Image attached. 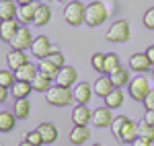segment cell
<instances>
[{
    "instance_id": "7402d4cb",
    "label": "cell",
    "mask_w": 154,
    "mask_h": 146,
    "mask_svg": "<svg viewBox=\"0 0 154 146\" xmlns=\"http://www.w3.org/2000/svg\"><path fill=\"white\" fill-rule=\"evenodd\" d=\"M33 91V85L31 82H25V80H17L14 85L11 86V93L14 99H27Z\"/></svg>"
},
{
    "instance_id": "8fae6325",
    "label": "cell",
    "mask_w": 154,
    "mask_h": 146,
    "mask_svg": "<svg viewBox=\"0 0 154 146\" xmlns=\"http://www.w3.org/2000/svg\"><path fill=\"white\" fill-rule=\"evenodd\" d=\"M130 68L138 74H144V72H148V70H152L154 64L148 60V56H146V51H144V54H134L130 58Z\"/></svg>"
},
{
    "instance_id": "d590c367",
    "label": "cell",
    "mask_w": 154,
    "mask_h": 146,
    "mask_svg": "<svg viewBox=\"0 0 154 146\" xmlns=\"http://www.w3.org/2000/svg\"><path fill=\"white\" fill-rule=\"evenodd\" d=\"M142 21H144V27H146V29L154 31V6L146 11V14H144V19H142Z\"/></svg>"
},
{
    "instance_id": "603a6c76",
    "label": "cell",
    "mask_w": 154,
    "mask_h": 146,
    "mask_svg": "<svg viewBox=\"0 0 154 146\" xmlns=\"http://www.w3.org/2000/svg\"><path fill=\"white\" fill-rule=\"evenodd\" d=\"M35 8H37V2H33V4H25V6H19V21L27 27L29 23H33L35 21Z\"/></svg>"
},
{
    "instance_id": "74e56055",
    "label": "cell",
    "mask_w": 154,
    "mask_h": 146,
    "mask_svg": "<svg viewBox=\"0 0 154 146\" xmlns=\"http://www.w3.org/2000/svg\"><path fill=\"white\" fill-rule=\"evenodd\" d=\"M144 107H146V111H154V89L150 91V95L144 99Z\"/></svg>"
},
{
    "instance_id": "60d3db41",
    "label": "cell",
    "mask_w": 154,
    "mask_h": 146,
    "mask_svg": "<svg viewBox=\"0 0 154 146\" xmlns=\"http://www.w3.org/2000/svg\"><path fill=\"white\" fill-rule=\"evenodd\" d=\"M6 99H8V89H6V86H0V101L4 103Z\"/></svg>"
},
{
    "instance_id": "d4e9b609",
    "label": "cell",
    "mask_w": 154,
    "mask_h": 146,
    "mask_svg": "<svg viewBox=\"0 0 154 146\" xmlns=\"http://www.w3.org/2000/svg\"><path fill=\"white\" fill-rule=\"evenodd\" d=\"M123 105V89H113V93H109V97H105V107L109 109H119Z\"/></svg>"
},
{
    "instance_id": "5b68a950",
    "label": "cell",
    "mask_w": 154,
    "mask_h": 146,
    "mask_svg": "<svg viewBox=\"0 0 154 146\" xmlns=\"http://www.w3.org/2000/svg\"><path fill=\"white\" fill-rule=\"evenodd\" d=\"M131 35V29H130V23L128 21H115V23L109 27V31H107V41H111V43H125Z\"/></svg>"
},
{
    "instance_id": "d6a6232c",
    "label": "cell",
    "mask_w": 154,
    "mask_h": 146,
    "mask_svg": "<svg viewBox=\"0 0 154 146\" xmlns=\"http://www.w3.org/2000/svg\"><path fill=\"white\" fill-rule=\"evenodd\" d=\"M138 134H140V138H146V140L154 142V126H150V123L142 122V123H140V130H138Z\"/></svg>"
},
{
    "instance_id": "ac0fdd59",
    "label": "cell",
    "mask_w": 154,
    "mask_h": 146,
    "mask_svg": "<svg viewBox=\"0 0 154 146\" xmlns=\"http://www.w3.org/2000/svg\"><path fill=\"white\" fill-rule=\"evenodd\" d=\"M91 140V130H88V126H74L70 132V142L74 146H80L84 142H88Z\"/></svg>"
},
{
    "instance_id": "4dcf8cb0",
    "label": "cell",
    "mask_w": 154,
    "mask_h": 146,
    "mask_svg": "<svg viewBox=\"0 0 154 146\" xmlns=\"http://www.w3.org/2000/svg\"><path fill=\"white\" fill-rule=\"evenodd\" d=\"M14 82H17V74L12 72L11 68H2V70H0V86H6V89H8V86H12Z\"/></svg>"
},
{
    "instance_id": "4316f807",
    "label": "cell",
    "mask_w": 154,
    "mask_h": 146,
    "mask_svg": "<svg viewBox=\"0 0 154 146\" xmlns=\"http://www.w3.org/2000/svg\"><path fill=\"white\" fill-rule=\"evenodd\" d=\"M111 80H113L115 89H123L125 85H130V80H131V78H130V70L121 66L117 72H113V74H111Z\"/></svg>"
},
{
    "instance_id": "f1b7e54d",
    "label": "cell",
    "mask_w": 154,
    "mask_h": 146,
    "mask_svg": "<svg viewBox=\"0 0 154 146\" xmlns=\"http://www.w3.org/2000/svg\"><path fill=\"white\" fill-rule=\"evenodd\" d=\"M37 68H39L41 74H45V76H49V78H54V80H56V76H58V72H60V68L54 64V62H49L48 58H45V60H39Z\"/></svg>"
},
{
    "instance_id": "2e32d148",
    "label": "cell",
    "mask_w": 154,
    "mask_h": 146,
    "mask_svg": "<svg viewBox=\"0 0 154 146\" xmlns=\"http://www.w3.org/2000/svg\"><path fill=\"white\" fill-rule=\"evenodd\" d=\"M21 21L19 19H11V21H2V25H0V37H2V41H8L11 43L12 37L17 35V31L21 29Z\"/></svg>"
},
{
    "instance_id": "9c48e42d",
    "label": "cell",
    "mask_w": 154,
    "mask_h": 146,
    "mask_svg": "<svg viewBox=\"0 0 154 146\" xmlns=\"http://www.w3.org/2000/svg\"><path fill=\"white\" fill-rule=\"evenodd\" d=\"M113 113H111V109L109 107H97L95 111H93V126L95 128H109L111 123H113Z\"/></svg>"
},
{
    "instance_id": "7dc6e473",
    "label": "cell",
    "mask_w": 154,
    "mask_h": 146,
    "mask_svg": "<svg viewBox=\"0 0 154 146\" xmlns=\"http://www.w3.org/2000/svg\"><path fill=\"white\" fill-rule=\"evenodd\" d=\"M152 74H154V68H152Z\"/></svg>"
},
{
    "instance_id": "4fadbf2b",
    "label": "cell",
    "mask_w": 154,
    "mask_h": 146,
    "mask_svg": "<svg viewBox=\"0 0 154 146\" xmlns=\"http://www.w3.org/2000/svg\"><path fill=\"white\" fill-rule=\"evenodd\" d=\"M93 95H95V89L88 82H78V85L74 86V99H76L78 105H88Z\"/></svg>"
},
{
    "instance_id": "7bdbcfd3",
    "label": "cell",
    "mask_w": 154,
    "mask_h": 146,
    "mask_svg": "<svg viewBox=\"0 0 154 146\" xmlns=\"http://www.w3.org/2000/svg\"><path fill=\"white\" fill-rule=\"evenodd\" d=\"M33 2H35V0H17V4H19V6H25V4H33Z\"/></svg>"
},
{
    "instance_id": "836d02e7",
    "label": "cell",
    "mask_w": 154,
    "mask_h": 146,
    "mask_svg": "<svg viewBox=\"0 0 154 146\" xmlns=\"http://www.w3.org/2000/svg\"><path fill=\"white\" fill-rule=\"evenodd\" d=\"M130 117H125V115H119V117H115L113 120V123H111V132H113V136L117 138L119 136V132H121V128L125 126V122H128Z\"/></svg>"
},
{
    "instance_id": "f6af8a7d",
    "label": "cell",
    "mask_w": 154,
    "mask_h": 146,
    "mask_svg": "<svg viewBox=\"0 0 154 146\" xmlns=\"http://www.w3.org/2000/svg\"><path fill=\"white\" fill-rule=\"evenodd\" d=\"M54 2H70V0H54Z\"/></svg>"
},
{
    "instance_id": "f35d334b",
    "label": "cell",
    "mask_w": 154,
    "mask_h": 146,
    "mask_svg": "<svg viewBox=\"0 0 154 146\" xmlns=\"http://www.w3.org/2000/svg\"><path fill=\"white\" fill-rule=\"evenodd\" d=\"M131 146H152V142H150V140H146V138H140V136H138V138L134 140V144H131Z\"/></svg>"
},
{
    "instance_id": "5bb4252c",
    "label": "cell",
    "mask_w": 154,
    "mask_h": 146,
    "mask_svg": "<svg viewBox=\"0 0 154 146\" xmlns=\"http://www.w3.org/2000/svg\"><path fill=\"white\" fill-rule=\"evenodd\" d=\"M72 122L74 126H88L93 123V111L88 105H76L72 111Z\"/></svg>"
},
{
    "instance_id": "1f68e13d",
    "label": "cell",
    "mask_w": 154,
    "mask_h": 146,
    "mask_svg": "<svg viewBox=\"0 0 154 146\" xmlns=\"http://www.w3.org/2000/svg\"><path fill=\"white\" fill-rule=\"evenodd\" d=\"M105 58H107V54H95V56L91 58L93 68H95L97 72H101V74H105Z\"/></svg>"
},
{
    "instance_id": "f546056e",
    "label": "cell",
    "mask_w": 154,
    "mask_h": 146,
    "mask_svg": "<svg viewBox=\"0 0 154 146\" xmlns=\"http://www.w3.org/2000/svg\"><path fill=\"white\" fill-rule=\"evenodd\" d=\"M119 68H121V60H119V56L117 54H107V58H105V74H111L113 72H117Z\"/></svg>"
},
{
    "instance_id": "6da1fadb",
    "label": "cell",
    "mask_w": 154,
    "mask_h": 146,
    "mask_svg": "<svg viewBox=\"0 0 154 146\" xmlns=\"http://www.w3.org/2000/svg\"><path fill=\"white\" fill-rule=\"evenodd\" d=\"M45 101L54 107H68L74 99V89H66V86H60V85H54L45 93Z\"/></svg>"
},
{
    "instance_id": "e575fe53",
    "label": "cell",
    "mask_w": 154,
    "mask_h": 146,
    "mask_svg": "<svg viewBox=\"0 0 154 146\" xmlns=\"http://www.w3.org/2000/svg\"><path fill=\"white\" fill-rule=\"evenodd\" d=\"M25 140H27V142H31V144H35V146H41L43 144V138H41V134H39V130H31V132H29V134L25 136Z\"/></svg>"
},
{
    "instance_id": "8d00e7d4",
    "label": "cell",
    "mask_w": 154,
    "mask_h": 146,
    "mask_svg": "<svg viewBox=\"0 0 154 146\" xmlns=\"http://www.w3.org/2000/svg\"><path fill=\"white\" fill-rule=\"evenodd\" d=\"M48 60L54 62L58 68H64V66H66V60H64V54H62V51H54V54H49Z\"/></svg>"
},
{
    "instance_id": "ab89813d",
    "label": "cell",
    "mask_w": 154,
    "mask_h": 146,
    "mask_svg": "<svg viewBox=\"0 0 154 146\" xmlns=\"http://www.w3.org/2000/svg\"><path fill=\"white\" fill-rule=\"evenodd\" d=\"M142 122H146V123H150V126H154V111H146L144 113V120Z\"/></svg>"
},
{
    "instance_id": "484cf974",
    "label": "cell",
    "mask_w": 154,
    "mask_h": 146,
    "mask_svg": "<svg viewBox=\"0 0 154 146\" xmlns=\"http://www.w3.org/2000/svg\"><path fill=\"white\" fill-rule=\"evenodd\" d=\"M14 123H17V115L14 113H8L6 109L0 111V132H12Z\"/></svg>"
},
{
    "instance_id": "83f0119b",
    "label": "cell",
    "mask_w": 154,
    "mask_h": 146,
    "mask_svg": "<svg viewBox=\"0 0 154 146\" xmlns=\"http://www.w3.org/2000/svg\"><path fill=\"white\" fill-rule=\"evenodd\" d=\"M51 80H54V78H49V76H45V74H37L35 76V80H33V82H31V85H33V91H37V93H48L49 89H51Z\"/></svg>"
},
{
    "instance_id": "7a4b0ae2",
    "label": "cell",
    "mask_w": 154,
    "mask_h": 146,
    "mask_svg": "<svg viewBox=\"0 0 154 146\" xmlns=\"http://www.w3.org/2000/svg\"><path fill=\"white\" fill-rule=\"evenodd\" d=\"M64 19L72 27H78V25L86 23V6L80 0H70L66 4V8H64Z\"/></svg>"
},
{
    "instance_id": "3957f363",
    "label": "cell",
    "mask_w": 154,
    "mask_h": 146,
    "mask_svg": "<svg viewBox=\"0 0 154 146\" xmlns=\"http://www.w3.org/2000/svg\"><path fill=\"white\" fill-rule=\"evenodd\" d=\"M150 80L144 76V74H138L136 78H131L130 85H128V93H130V97L134 99V101H142L150 95Z\"/></svg>"
},
{
    "instance_id": "7c38bea8",
    "label": "cell",
    "mask_w": 154,
    "mask_h": 146,
    "mask_svg": "<svg viewBox=\"0 0 154 146\" xmlns=\"http://www.w3.org/2000/svg\"><path fill=\"white\" fill-rule=\"evenodd\" d=\"M93 89H95V95H97V97L105 99V97H109V93H113L115 85H113V80H111V76H109V74H103V76H99V78L95 80Z\"/></svg>"
},
{
    "instance_id": "ba28073f",
    "label": "cell",
    "mask_w": 154,
    "mask_h": 146,
    "mask_svg": "<svg viewBox=\"0 0 154 146\" xmlns=\"http://www.w3.org/2000/svg\"><path fill=\"white\" fill-rule=\"evenodd\" d=\"M76 80H78V72H76L74 66H64V68H60L58 76H56V85L66 86V89H72Z\"/></svg>"
},
{
    "instance_id": "b9f144b4",
    "label": "cell",
    "mask_w": 154,
    "mask_h": 146,
    "mask_svg": "<svg viewBox=\"0 0 154 146\" xmlns=\"http://www.w3.org/2000/svg\"><path fill=\"white\" fill-rule=\"evenodd\" d=\"M146 56H148V60L154 64V45H150V48L146 49Z\"/></svg>"
},
{
    "instance_id": "9a60e30c",
    "label": "cell",
    "mask_w": 154,
    "mask_h": 146,
    "mask_svg": "<svg viewBox=\"0 0 154 146\" xmlns=\"http://www.w3.org/2000/svg\"><path fill=\"white\" fill-rule=\"evenodd\" d=\"M29 62V58H27V54L25 51H21V49H11L8 54H6V64H8V68H11L12 72H17L21 66H25Z\"/></svg>"
},
{
    "instance_id": "bcb514c9",
    "label": "cell",
    "mask_w": 154,
    "mask_h": 146,
    "mask_svg": "<svg viewBox=\"0 0 154 146\" xmlns=\"http://www.w3.org/2000/svg\"><path fill=\"white\" fill-rule=\"evenodd\" d=\"M93 146H103V144H93Z\"/></svg>"
},
{
    "instance_id": "cb8c5ba5",
    "label": "cell",
    "mask_w": 154,
    "mask_h": 146,
    "mask_svg": "<svg viewBox=\"0 0 154 146\" xmlns=\"http://www.w3.org/2000/svg\"><path fill=\"white\" fill-rule=\"evenodd\" d=\"M12 113H14L19 120H27V117L31 115V103H29V99H14Z\"/></svg>"
},
{
    "instance_id": "ee69618b",
    "label": "cell",
    "mask_w": 154,
    "mask_h": 146,
    "mask_svg": "<svg viewBox=\"0 0 154 146\" xmlns=\"http://www.w3.org/2000/svg\"><path fill=\"white\" fill-rule=\"evenodd\" d=\"M19 146H35V144H31V142H27V140H23V142H21Z\"/></svg>"
},
{
    "instance_id": "52a82bcc",
    "label": "cell",
    "mask_w": 154,
    "mask_h": 146,
    "mask_svg": "<svg viewBox=\"0 0 154 146\" xmlns=\"http://www.w3.org/2000/svg\"><path fill=\"white\" fill-rule=\"evenodd\" d=\"M33 35H31V31L27 29V27H21L19 31H17V35L12 37L11 41V48L12 49H21V51H25V49H31V45H33Z\"/></svg>"
},
{
    "instance_id": "8992f818",
    "label": "cell",
    "mask_w": 154,
    "mask_h": 146,
    "mask_svg": "<svg viewBox=\"0 0 154 146\" xmlns=\"http://www.w3.org/2000/svg\"><path fill=\"white\" fill-rule=\"evenodd\" d=\"M54 51V43L49 41L45 35H39L35 37V41H33V45H31V54L35 56L37 60H45L49 58V54Z\"/></svg>"
},
{
    "instance_id": "277c9868",
    "label": "cell",
    "mask_w": 154,
    "mask_h": 146,
    "mask_svg": "<svg viewBox=\"0 0 154 146\" xmlns=\"http://www.w3.org/2000/svg\"><path fill=\"white\" fill-rule=\"evenodd\" d=\"M107 17H109V11H107V6L103 2H91L88 6H86V25L88 27H99V25H103L107 21Z\"/></svg>"
},
{
    "instance_id": "30bf717a",
    "label": "cell",
    "mask_w": 154,
    "mask_h": 146,
    "mask_svg": "<svg viewBox=\"0 0 154 146\" xmlns=\"http://www.w3.org/2000/svg\"><path fill=\"white\" fill-rule=\"evenodd\" d=\"M138 130H140V123L128 120V122H125V126L121 128L117 140H119V142H123V144H134V140L140 136V134H138Z\"/></svg>"
},
{
    "instance_id": "ffe728a7",
    "label": "cell",
    "mask_w": 154,
    "mask_h": 146,
    "mask_svg": "<svg viewBox=\"0 0 154 146\" xmlns=\"http://www.w3.org/2000/svg\"><path fill=\"white\" fill-rule=\"evenodd\" d=\"M37 130H39V134L43 138V144H54V142L58 140V128H56L54 123H49V122L39 123Z\"/></svg>"
},
{
    "instance_id": "d6986e66",
    "label": "cell",
    "mask_w": 154,
    "mask_h": 146,
    "mask_svg": "<svg viewBox=\"0 0 154 146\" xmlns=\"http://www.w3.org/2000/svg\"><path fill=\"white\" fill-rule=\"evenodd\" d=\"M17 80H25V82H33L35 80V76L39 74V68H37V64H31V62H27L25 66H21L19 70H17Z\"/></svg>"
},
{
    "instance_id": "e0dca14e",
    "label": "cell",
    "mask_w": 154,
    "mask_h": 146,
    "mask_svg": "<svg viewBox=\"0 0 154 146\" xmlns=\"http://www.w3.org/2000/svg\"><path fill=\"white\" fill-rule=\"evenodd\" d=\"M19 17V4L17 0H0V19L2 21H11Z\"/></svg>"
},
{
    "instance_id": "44dd1931",
    "label": "cell",
    "mask_w": 154,
    "mask_h": 146,
    "mask_svg": "<svg viewBox=\"0 0 154 146\" xmlns=\"http://www.w3.org/2000/svg\"><path fill=\"white\" fill-rule=\"evenodd\" d=\"M49 21H51V8H49L48 4H41V2H37L35 21H33V25H37V27H45Z\"/></svg>"
}]
</instances>
